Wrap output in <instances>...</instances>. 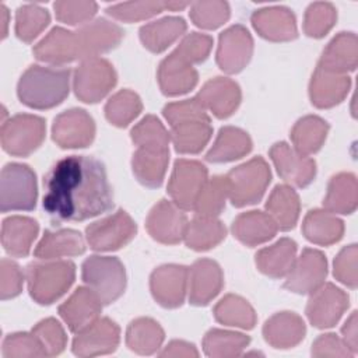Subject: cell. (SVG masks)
I'll return each mask as SVG.
<instances>
[{
  "label": "cell",
  "instance_id": "49",
  "mask_svg": "<svg viewBox=\"0 0 358 358\" xmlns=\"http://www.w3.org/2000/svg\"><path fill=\"white\" fill-rule=\"evenodd\" d=\"M190 18L194 25L203 29H215L229 18L227 1H196L190 4Z\"/></svg>",
  "mask_w": 358,
  "mask_h": 358
},
{
  "label": "cell",
  "instance_id": "52",
  "mask_svg": "<svg viewBox=\"0 0 358 358\" xmlns=\"http://www.w3.org/2000/svg\"><path fill=\"white\" fill-rule=\"evenodd\" d=\"M1 354L6 358H29L45 357L41 343L31 333H13L3 340Z\"/></svg>",
  "mask_w": 358,
  "mask_h": 358
},
{
  "label": "cell",
  "instance_id": "41",
  "mask_svg": "<svg viewBox=\"0 0 358 358\" xmlns=\"http://www.w3.org/2000/svg\"><path fill=\"white\" fill-rule=\"evenodd\" d=\"M329 131V124L322 117L308 115L299 119L292 130L291 140L294 148L302 155H310L320 150Z\"/></svg>",
  "mask_w": 358,
  "mask_h": 358
},
{
  "label": "cell",
  "instance_id": "30",
  "mask_svg": "<svg viewBox=\"0 0 358 358\" xmlns=\"http://www.w3.org/2000/svg\"><path fill=\"white\" fill-rule=\"evenodd\" d=\"M357 63H358L357 35L354 32H340L326 46L317 66L327 71L347 74L348 71L355 70Z\"/></svg>",
  "mask_w": 358,
  "mask_h": 358
},
{
  "label": "cell",
  "instance_id": "58",
  "mask_svg": "<svg viewBox=\"0 0 358 358\" xmlns=\"http://www.w3.org/2000/svg\"><path fill=\"white\" fill-rule=\"evenodd\" d=\"M161 357H185V358H192V357H199V351L196 347L190 343L182 341V340H173L171 341L164 350L159 352Z\"/></svg>",
  "mask_w": 358,
  "mask_h": 358
},
{
  "label": "cell",
  "instance_id": "15",
  "mask_svg": "<svg viewBox=\"0 0 358 358\" xmlns=\"http://www.w3.org/2000/svg\"><path fill=\"white\" fill-rule=\"evenodd\" d=\"M119 326L108 317H98L94 323L76 333L71 350L78 357L110 354L119 345Z\"/></svg>",
  "mask_w": 358,
  "mask_h": 358
},
{
  "label": "cell",
  "instance_id": "55",
  "mask_svg": "<svg viewBox=\"0 0 358 358\" xmlns=\"http://www.w3.org/2000/svg\"><path fill=\"white\" fill-rule=\"evenodd\" d=\"M211 48H213L211 36H208L206 34L192 32L180 41L176 50L180 52L185 57H187L193 64H196V63H201L207 59Z\"/></svg>",
  "mask_w": 358,
  "mask_h": 358
},
{
  "label": "cell",
  "instance_id": "19",
  "mask_svg": "<svg viewBox=\"0 0 358 358\" xmlns=\"http://www.w3.org/2000/svg\"><path fill=\"white\" fill-rule=\"evenodd\" d=\"M34 55L38 60L57 67L77 59L83 60L77 31H69L62 27L52 28L50 32L35 45Z\"/></svg>",
  "mask_w": 358,
  "mask_h": 358
},
{
  "label": "cell",
  "instance_id": "3",
  "mask_svg": "<svg viewBox=\"0 0 358 358\" xmlns=\"http://www.w3.org/2000/svg\"><path fill=\"white\" fill-rule=\"evenodd\" d=\"M70 90V70L64 67L31 66L17 87L20 101L34 109H50L59 105Z\"/></svg>",
  "mask_w": 358,
  "mask_h": 358
},
{
  "label": "cell",
  "instance_id": "43",
  "mask_svg": "<svg viewBox=\"0 0 358 358\" xmlns=\"http://www.w3.org/2000/svg\"><path fill=\"white\" fill-rule=\"evenodd\" d=\"M214 317L217 322L241 327V329H253L256 324V313L250 303L234 294L225 295L214 306Z\"/></svg>",
  "mask_w": 358,
  "mask_h": 358
},
{
  "label": "cell",
  "instance_id": "22",
  "mask_svg": "<svg viewBox=\"0 0 358 358\" xmlns=\"http://www.w3.org/2000/svg\"><path fill=\"white\" fill-rule=\"evenodd\" d=\"M199 74L193 63L176 49L158 67V84L165 95L175 96L194 88Z\"/></svg>",
  "mask_w": 358,
  "mask_h": 358
},
{
  "label": "cell",
  "instance_id": "21",
  "mask_svg": "<svg viewBox=\"0 0 358 358\" xmlns=\"http://www.w3.org/2000/svg\"><path fill=\"white\" fill-rule=\"evenodd\" d=\"M270 158L278 175L289 185L305 187L316 175V164L308 155L299 154L287 143H275L270 148Z\"/></svg>",
  "mask_w": 358,
  "mask_h": 358
},
{
  "label": "cell",
  "instance_id": "50",
  "mask_svg": "<svg viewBox=\"0 0 358 358\" xmlns=\"http://www.w3.org/2000/svg\"><path fill=\"white\" fill-rule=\"evenodd\" d=\"M164 8L165 3L162 1H130L110 6L106 8V13L119 21L134 22L157 15Z\"/></svg>",
  "mask_w": 358,
  "mask_h": 358
},
{
  "label": "cell",
  "instance_id": "59",
  "mask_svg": "<svg viewBox=\"0 0 358 358\" xmlns=\"http://www.w3.org/2000/svg\"><path fill=\"white\" fill-rule=\"evenodd\" d=\"M358 319H357V312L354 310L350 317L345 320L344 326L341 327V334H343V341L345 345L351 350L352 354L358 351Z\"/></svg>",
  "mask_w": 358,
  "mask_h": 358
},
{
  "label": "cell",
  "instance_id": "6",
  "mask_svg": "<svg viewBox=\"0 0 358 358\" xmlns=\"http://www.w3.org/2000/svg\"><path fill=\"white\" fill-rule=\"evenodd\" d=\"M83 281L109 305L124 292L126 271L117 257L95 255L83 263Z\"/></svg>",
  "mask_w": 358,
  "mask_h": 358
},
{
  "label": "cell",
  "instance_id": "18",
  "mask_svg": "<svg viewBox=\"0 0 358 358\" xmlns=\"http://www.w3.org/2000/svg\"><path fill=\"white\" fill-rule=\"evenodd\" d=\"M189 270L179 264H165L155 268L150 278L154 299L164 308H178L187 291Z\"/></svg>",
  "mask_w": 358,
  "mask_h": 358
},
{
  "label": "cell",
  "instance_id": "56",
  "mask_svg": "<svg viewBox=\"0 0 358 358\" xmlns=\"http://www.w3.org/2000/svg\"><path fill=\"white\" fill-rule=\"evenodd\" d=\"M24 275L17 263L3 259L0 267V295L1 299L17 296L22 289Z\"/></svg>",
  "mask_w": 358,
  "mask_h": 358
},
{
  "label": "cell",
  "instance_id": "7",
  "mask_svg": "<svg viewBox=\"0 0 358 358\" xmlns=\"http://www.w3.org/2000/svg\"><path fill=\"white\" fill-rule=\"evenodd\" d=\"M36 178L34 171L24 164H7L0 179L1 211H29L36 204Z\"/></svg>",
  "mask_w": 358,
  "mask_h": 358
},
{
  "label": "cell",
  "instance_id": "14",
  "mask_svg": "<svg viewBox=\"0 0 358 358\" xmlns=\"http://www.w3.org/2000/svg\"><path fill=\"white\" fill-rule=\"evenodd\" d=\"M95 136L94 119L84 109H69L60 113L52 126L53 141L62 148H83Z\"/></svg>",
  "mask_w": 358,
  "mask_h": 358
},
{
  "label": "cell",
  "instance_id": "5",
  "mask_svg": "<svg viewBox=\"0 0 358 358\" xmlns=\"http://www.w3.org/2000/svg\"><path fill=\"white\" fill-rule=\"evenodd\" d=\"M228 199L235 207H243L257 203L271 179L267 162L262 157L249 159L248 162L228 172Z\"/></svg>",
  "mask_w": 358,
  "mask_h": 358
},
{
  "label": "cell",
  "instance_id": "28",
  "mask_svg": "<svg viewBox=\"0 0 358 358\" xmlns=\"http://www.w3.org/2000/svg\"><path fill=\"white\" fill-rule=\"evenodd\" d=\"M350 87L351 80L347 74L327 71L317 66L309 84V96L316 108L326 109L340 103L347 96Z\"/></svg>",
  "mask_w": 358,
  "mask_h": 358
},
{
  "label": "cell",
  "instance_id": "51",
  "mask_svg": "<svg viewBox=\"0 0 358 358\" xmlns=\"http://www.w3.org/2000/svg\"><path fill=\"white\" fill-rule=\"evenodd\" d=\"M32 333L41 343L45 355H57L66 347V343H67L66 333L62 324L53 317L41 320L32 329Z\"/></svg>",
  "mask_w": 358,
  "mask_h": 358
},
{
  "label": "cell",
  "instance_id": "29",
  "mask_svg": "<svg viewBox=\"0 0 358 358\" xmlns=\"http://www.w3.org/2000/svg\"><path fill=\"white\" fill-rule=\"evenodd\" d=\"M305 323L294 312H278L263 326L264 340L274 348H292L305 337Z\"/></svg>",
  "mask_w": 358,
  "mask_h": 358
},
{
  "label": "cell",
  "instance_id": "38",
  "mask_svg": "<svg viewBox=\"0 0 358 358\" xmlns=\"http://www.w3.org/2000/svg\"><path fill=\"white\" fill-rule=\"evenodd\" d=\"M267 214L274 220L278 229H292L299 217V197L288 185H278L273 189L266 203Z\"/></svg>",
  "mask_w": 358,
  "mask_h": 358
},
{
  "label": "cell",
  "instance_id": "13",
  "mask_svg": "<svg viewBox=\"0 0 358 358\" xmlns=\"http://www.w3.org/2000/svg\"><path fill=\"white\" fill-rule=\"evenodd\" d=\"M327 274V262L322 252L306 248L295 259L291 270L285 275L284 287L295 294H310L319 288Z\"/></svg>",
  "mask_w": 358,
  "mask_h": 358
},
{
  "label": "cell",
  "instance_id": "54",
  "mask_svg": "<svg viewBox=\"0 0 358 358\" xmlns=\"http://www.w3.org/2000/svg\"><path fill=\"white\" fill-rule=\"evenodd\" d=\"M357 245H350L340 250L333 263L334 277L352 289L357 287Z\"/></svg>",
  "mask_w": 358,
  "mask_h": 358
},
{
  "label": "cell",
  "instance_id": "16",
  "mask_svg": "<svg viewBox=\"0 0 358 358\" xmlns=\"http://www.w3.org/2000/svg\"><path fill=\"white\" fill-rule=\"evenodd\" d=\"M253 53V39L243 25H232L221 32L217 48V64L228 74L239 73Z\"/></svg>",
  "mask_w": 358,
  "mask_h": 358
},
{
  "label": "cell",
  "instance_id": "31",
  "mask_svg": "<svg viewBox=\"0 0 358 358\" xmlns=\"http://www.w3.org/2000/svg\"><path fill=\"white\" fill-rule=\"evenodd\" d=\"M278 231L274 220L263 211L239 214L232 224L234 236L246 246H257L270 241Z\"/></svg>",
  "mask_w": 358,
  "mask_h": 358
},
{
  "label": "cell",
  "instance_id": "44",
  "mask_svg": "<svg viewBox=\"0 0 358 358\" xmlns=\"http://www.w3.org/2000/svg\"><path fill=\"white\" fill-rule=\"evenodd\" d=\"M249 343L250 338L246 334L211 329L203 338V350L206 355L213 358H231L242 355V351Z\"/></svg>",
  "mask_w": 358,
  "mask_h": 358
},
{
  "label": "cell",
  "instance_id": "35",
  "mask_svg": "<svg viewBox=\"0 0 358 358\" xmlns=\"http://www.w3.org/2000/svg\"><path fill=\"white\" fill-rule=\"evenodd\" d=\"M252 150L249 134L238 127L225 126L218 131L215 141L206 154L210 162H229L242 158Z\"/></svg>",
  "mask_w": 358,
  "mask_h": 358
},
{
  "label": "cell",
  "instance_id": "12",
  "mask_svg": "<svg viewBox=\"0 0 358 358\" xmlns=\"http://www.w3.org/2000/svg\"><path fill=\"white\" fill-rule=\"evenodd\" d=\"M348 295L334 284H322L313 292L306 305V316L317 329L334 326L348 308Z\"/></svg>",
  "mask_w": 358,
  "mask_h": 358
},
{
  "label": "cell",
  "instance_id": "42",
  "mask_svg": "<svg viewBox=\"0 0 358 358\" xmlns=\"http://www.w3.org/2000/svg\"><path fill=\"white\" fill-rule=\"evenodd\" d=\"M164 337L162 327L150 317H138L133 320L126 330L127 347L141 355H150L158 351Z\"/></svg>",
  "mask_w": 358,
  "mask_h": 358
},
{
  "label": "cell",
  "instance_id": "47",
  "mask_svg": "<svg viewBox=\"0 0 358 358\" xmlns=\"http://www.w3.org/2000/svg\"><path fill=\"white\" fill-rule=\"evenodd\" d=\"M50 15L38 4H24L15 13V34L24 42H32L49 24Z\"/></svg>",
  "mask_w": 358,
  "mask_h": 358
},
{
  "label": "cell",
  "instance_id": "8",
  "mask_svg": "<svg viewBox=\"0 0 358 358\" xmlns=\"http://www.w3.org/2000/svg\"><path fill=\"white\" fill-rule=\"evenodd\" d=\"M116 84L113 66L102 57L81 60L74 71L73 88L76 96L87 103H95L105 98Z\"/></svg>",
  "mask_w": 358,
  "mask_h": 358
},
{
  "label": "cell",
  "instance_id": "27",
  "mask_svg": "<svg viewBox=\"0 0 358 358\" xmlns=\"http://www.w3.org/2000/svg\"><path fill=\"white\" fill-rule=\"evenodd\" d=\"M81 43L83 60L96 57L101 53L109 52L116 48L123 39V29L106 18H96L77 29Z\"/></svg>",
  "mask_w": 358,
  "mask_h": 358
},
{
  "label": "cell",
  "instance_id": "45",
  "mask_svg": "<svg viewBox=\"0 0 358 358\" xmlns=\"http://www.w3.org/2000/svg\"><path fill=\"white\" fill-rule=\"evenodd\" d=\"M228 190L227 176H214L207 179L193 207L196 215L217 217L221 214V211L225 208Z\"/></svg>",
  "mask_w": 358,
  "mask_h": 358
},
{
  "label": "cell",
  "instance_id": "60",
  "mask_svg": "<svg viewBox=\"0 0 358 358\" xmlns=\"http://www.w3.org/2000/svg\"><path fill=\"white\" fill-rule=\"evenodd\" d=\"M0 18H1V36L6 38L7 35V28H8V20H10V14L8 10L4 4L0 6Z\"/></svg>",
  "mask_w": 358,
  "mask_h": 358
},
{
  "label": "cell",
  "instance_id": "23",
  "mask_svg": "<svg viewBox=\"0 0 358 358\" xmlns=\"http://www.w3.org/2000/svg\"><path fill=\"white\" fill-rule=\"evenodd\" d=\"M196 98L206 110H210L218 119H225L238 109L242 95L234 80L215 77L201 87Z\"/></svg>",
  "mask_w": 358,
  "mask_h": 358
},
{
  "label": "cell",
  "instance_id": "32",
  "mask_svg": "<svg viewBox=\"0 0 358 358\" xmlns=\"http://www.w3.org/2000/svg\"><path fill=\"white\" fill-rule=\"evenodd\" d=\"M38 222L29 217L13 215L3 221L1 243L4 250L14 257H25L38 235Z\"/></svg>",
  "mask_w": 358,
  "mask_h": 358
},
{
  "label": "cell",
  "instance_id": "57",
  "mask_svg": "<svg viewBox=\"0 0 358 358\" xmlns=\"http://www.w3.org/2000/svg\"><path fill=\"white\" fill-rule=\"evenodd\" d=\"M313 357H352L354 354L345 345L343 338L333 333L319 336L312 345Z\"/></svg>",
  "mask_w": 358,
  "mask_h": 358
},
{
  "label": "cell",
  "instance_id": "1",
  "mask_svg": "<svg viewBox=\"0 0 358 358\" xmlns=\"http://www.w3.org/2000/svg\"><path fill=\"white\" fill-rule=\"evenodd\" d=\"M45 211L57 221H84L113 207L112 189L101 161L70 155L45 178Z\"/></svg>",
  "mask_w": 358,
  "mask_h": 358
},
{
  "label": "cell",
  "instance_id": "25",
  "mask_svg": "<svg viewBox=\"0 0 358 358\" xmlns=\"http://www.w3.org/2000/svg\"><path fill=\"white\" fill-rule=\"evenodd\" d=\"M250 21L262 38L273 42L291 41L298 35L294 13L282 6L256 10L252 14Z\"/></svg>",
  "mask_w": 358,
  "mask_h": 358
},
{
  "label": "cell",
  "instance_id": "61",
  "mask_svg": "<svg viewBox=\"0 0 358 358\" xmlns=\"http://www.w3.org/2000/svg\"><path fill=\"white\" fill-rule=\"evenodd\" d=\"M189 3L185 1H166L165 3V8H169L172 11H178V10H183L185 7H187Z\"/></svg>",
  "mask_w": 358,
  "mask_h": 358
},
{
  "label": "cell",
  "instance_id": "46",
  "mask_svg": "<svg viewBox=\"0 0 358 358\" xmlns=\"http://www.w3.org/2000/svg\"><path fill=\"white\" fill-rule=\"evenodd\" d=\"M141 109L143 103L140 96L130 90H122L106 102L105 116L113 126L124 127L140 115Z\"/></svg>",
  "mask_w": 358,
  "mask_h": 358
},
{
  "label": "cell",
  "instance_id": "10",
  "mask_svg": "<svg viewBox=\"0 0 358 358\" xmlns=\"http://www.w3.org/2000/svg\"><path fill=\"white\" fill-rule=\"evenodd\" d=\"M136 232L137 227L131 217L126 211L119 210L112 215L90 224L85 229V238L91 249L105 252L127 245Z\"/></svg>",
  "mask_w": 358,
  "mask_h": 358
},
{
  "label": "cell",
  "instance_id": "39",
  "mask_svg": "<svg viewBox=\"0 0 358 358\" xmlns=\"http://www.w3.org/2000/svg\"><path fill=\"white\" fill-rule=\"evenodd\" d=\"M358 183L352 173H338L333 176L323 200L326 211L331 214H351L357 208Z\"/></svg>",
  "mask_w": 358,
  "mask_h": 358
},
{
  "label": "cell",
  "instance_id": "40",
  "mask_svg": "<svg viewBox=\"0 0 358 358\" xmlns=\"http://www.w3.org/2000/svg\"><path fill=\"white\" fill-rule=\"evenodd\" d=\"M225 234L224 224L215 217L196 215L187 222L183 241L187 248L201 252L217 246L225 238Z\"/></svg>",
  "mask_w": 358,
  "mask_h": 358
},
{
  "label": "cell",
  "instance_id": "34",
  "mask_svg": "<svg viewBox=\"0 0 358 358\" xmlns=\"http://www.w3.org/2000/svg\"><path fill=\"white\" fill-rule=\"evenodd\" d=\"M295 259L296 243L289 238H281L256 253V266L263 274L271 278H281L288 274Z\"/></svg>",
  "mask_w": 358,
  "mask_h": 358
},
{
  "label": "cell",
  "instance_id": "2",
  "mask_svg": "<svg viewBox=\"0 0 358 358\" xmlns=\"http://www.w3.org/2000/svg\"><path fill=\"white\" fill-rule=\"evenodd\" d=\"M162 112L171 126V140L178 152L197 154L207 145L213 127L207 110L197 98L171 102Z\"/></svg>",
  "mask_w": 358,
  "mask_h": 358
},
{
  "label": "cell",
  "instance_id": "24",
  "mask_svg": "<svg viewBox=\"0 0 358 358\" xmlns=\"http://www.w3.org/2000/svg\"><path fill=\"white\" fill-rule=\"evenodd\" d=\"M222 285V271L214 260L199 259L190 267L187 287L192 305H207L220 294Z\"/></svg>",
  "mask_w": 358,
  "mask_h": 358
},
{
  "label": "cell",
  "instance_id": "48",
  "mask_svg": "<svg viewBox=\"0 0 358 358\" xmlns=\"http://www.w3.org/2000/svg\"><path fill=\"white\" fill-rule=\"evenodd\" d=\"M336 20H337V11L331 3H326V1L312 3L305 11L303 31L308 36L322 38L333 28Z\"/></svg>",
  "mask_w": 358,
  "mask_h": 358
},
{
  "label": "cell",
  "instance_id": "53",
  "mask_svg": "<svg viewBox=\"0 0 358 358\" xmlns=\"http://www.w3.org/2000/svg\"><path fill=\"white\" fill-rule=\"evenodd\" d=\"M56 18L69 25H84L91 21L96 13L94 1H56L53 4Z\"/></svg>",
  "mask_w": 358,
  "mask_h": 358
},
{
  "label": "cell",
  "instance_id": "37",
  "mask_svg": "<svg viewBox=\"0 0 358 358\" xmlns=\"http://www.w3.org/2000/svg\"><path fill=\"white\" fill-rule=\"evenodd\" d=\"M186 31V22L180 17H164L140 28V41L150 52L159 53L172 45Z\"/></svg>",
  "mask_w": 358,
  "mask_h": 358
},
{
  "label": "cell",
  "instance_id": "11",
  "mask_svg": "<svg viewBox=\"0 0 358 358\" xmlns=\"http://www.w3.org/2000/svg\"><path fill=\"white\" fill-rule=\"evenodd\" d=\"M207 179V169L201 162L178 159L169 178L168 193L178 207L182 210H193Z\"/></svg>",
  "mask_w": 358,
  "mask_h": 358
},
{
  "label": "cell",
  "instance_id": "26",
  "mask_svg": "<svg viewBox=\"0 0 358 358\" xmlns=\"http://www.w3.org/2000/svg\"><path fill=\"white\" fill-rule=\"evenodd\" d=\"M102 309V301L90 287H78L59 306V315L74 333L94 323Z\"/></svg>",
  "mask_w": 358,
  "mask_h": 358
},
{
  "label": "cell",
  "instance_id": "33",
  "mask_svg": "<svg viewBox=\"0 0 358 358\" xmlns=\"http://www.w3.org/2000/svg\"><path fill=\"white\" fill-rule=\"evenodd\" d=\"M85 242L74 229L46 231L35 248V256L42 260H52L84 253Z\"/></svg>",
  "mask_w": 358,
  "mask_h": 358
},
{
  "label": "cell",
  "instance_id": "4",
  "mask_svg": "<svg viewBox=\"0 0 358 358\" xmlns=\"http://www.w3.org/2000/svg\"><path fill=\"white\" fill-rule=\"evenodd\" d=\"M76 267L69 260L34 262L27 267V281L31 296L42 305L59 299L73 284Z\"/></svg>",
  "mask_w": 358,
  "mask_h": 358
},
{
  "label": "cell",
  "instance_id": "9",
  "mask_svg": "<svg viewBox=\"0 0 358 358\" xmlns=\"http://www.w3.org/2000/svg\"><path fill=\"white\" fill-rule=\"evenodd\" d=\"M45 120L35 115H15L1 126L3 150L15 157H27L34 152L45 138Z\"/></svg>",
  "mask_w": 358,
  "mask_h": 358
},
{
  "label": "cell",
  "instance_id": "20",
  "mask_svg": "<svg viewBox=\"0 0 358 358\" xmlns=\"http://www.w3.org/2000/svg\"><path fill=\"white\" fill-rule=\"evenodd\" d=\"M169 162V144L144 143L137 145L133 158V173L147 187H158L164 182Z\"/></svg>",
  "mask_w": 358,
  "mask_h": 358
},
{
  "label": "cell",
  "instance_id": "17",
  "mask_svg": "<svg viewBox=\"0 0 358 358\" xmlns=\"http://www.w3.org/2000/svg\"><path fill=\"white\" fill-rule=\"evenodd\" d=\"M187 218L173 201L161 200L148 213L145 227L148 234L158 242L175 245L183 239Z\"/></svg>",
  "mask_w": 358,
  "mask_h": 358
},
{
  "label": "cell",
  "instance_id": "36",
  "mask_svg": "<svg viewBox=\"0 0 358 358\" xmlns=\"http://www.w3.org/2000/svg\"><path fill=\"white\" fill-rule=\"evenodd\" d=\"M302 232L312 243L327 246L341 239L344 224L340 218L326 210H312L303 218Z\"/></svg>",
  "mask_w": 358,
  "mask_h": 358
}]
</instances>
